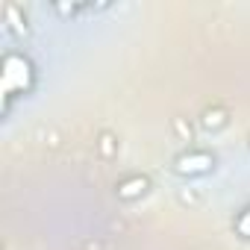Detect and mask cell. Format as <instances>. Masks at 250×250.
Wrapping results in <instances>:
<instances>
[{
  "mask_svg": "<svg viewBox=\"0 0 250 250\" xmlns=\"http://www.w3.org/2000/svg\"><path fill=\"white\" fill-rule=\"evenodd\" d=\"M0 85H3V109H9V100L18 94H30L36 85V65L30 62V56L9 50L0 62Z\"/></svg>",
  "mask_w": 250,
  "mask_h": 250,
  "instance_id": "1",
  "label": "cell"
},
{
  "mask_svg": "<svg viewBox=\"0 0 250 250\" xmlns=\"http://www.w3.org/2000/svg\"><path fill=\"white\" fill-rule=\"evenodd\" d=\"M212 168H215V156L206 150H186L174 159V171L180 177H200V174H209Z\"/></svg>",
  "mask_w": 250,
  "mask_h": 250,
  "instance_id": "2",
  "label": "cell"
},
{
  "mask_svg": "<svg viewBox=\"0 0 250 250\" xmlns=\"http://www.w3.org/2000/svg\"><path fill=\"white\" fill-rule=\"evenodd\" d=\"M147 188H150L147 177H139V174H136V177H127V180H121L115 191H118V197H121V200H136V197H142Z\"/></svg>",
  "mask_w": 250,
  "mask_h": 250,
  "instance_id": "3",
  "label": "cell"
},
{
  "mask_svg": "<svg viewBox=\"0 0 250 250\" xmlns=\"http://www.w3.org/2000/svg\"><path fill=\"white\" fill-rule=\"evenodd\" d=\"M200 124H203V130H218V127L227 124V112L224 109H206L203 118H200Z\"/></svg>",
  "mask_w": 250,
  "mask_h": 250,
  "instance_id": "4",
  "label": "cell"
},
{
  "mask_svg": "<svg viewBox=\"0 0 250 250\" xmlns=\"http://www.w3.org/2000/svg\"><path fill=\"white\" fill-rule=\"evenodd\" d=\"M3 12H6L9 27H12L18 36H27V18H21V15H18V6H15V3H6V9H3Z\"/></svg>",
  "mask_w": 250,
  "mask_h": 250,
  "instance_id": "5",
  "label": "cell"
},
{
  "mask_svg": "<svg viewBox=\"0 0 250 250\" xmlns=\"http://www.w3.org/2000/svg\"><path fill=\"white\" fill-rule=\"evenodd\" d=\"M235 235H241V238H250V203L235 215Z\"/></svg>",
  "mask_w": 250,
  "mask_h": 250,
  "instance_id": "6",
  "label": "cell"
},
{
  "mask_svg": "<svg viewBox=\"0 0 250 250\" xmlns=\"http://www.w3.org/2000/svg\"><path fill=\"white\" fill-rule=\"evenodd\" d=\"M100 150H103L106 156L112 153V136H103V139H100Z\"/></svg>",
  "mask_w": 250,
  "mask_h": 250,
  "instance_id": "7",
  "label": "cell"
}]
</instances>
